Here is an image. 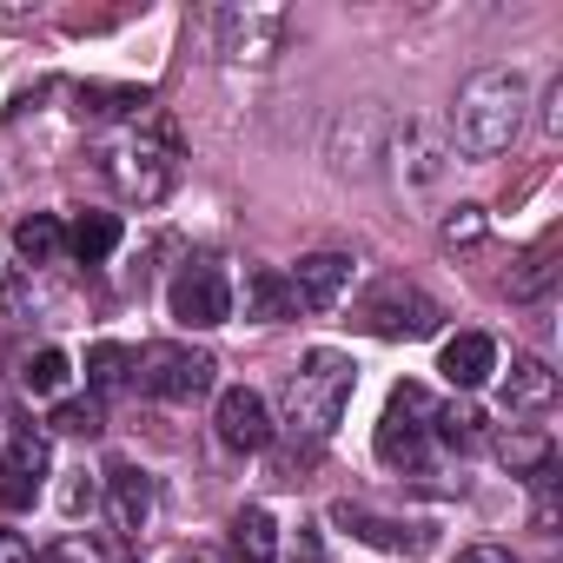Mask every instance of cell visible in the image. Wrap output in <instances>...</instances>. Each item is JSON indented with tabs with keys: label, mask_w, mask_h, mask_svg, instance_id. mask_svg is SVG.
<instances>
[{
	"label": "cell",
	"mask_w": 563,
	"mask_h": 563,
	"mask_svg": "<svg viewBox=\"0 0 563 563\" xmlns=\"http://www.w3.org/2000/svg\"><path fill=\"white\" fill-rule=\"evenodd\" d=\"M523 107H530V80L517 74V67H484V74H471L464 80V93H457V107H451V153H464V159H497V153H510V140H517V126H523Z\"/></svg>",
	"instance_id": "6da1fadb"
},
{
	"label": "cell",
	"mask_w": 563,
	"mask_h": 563,
	"mask_svg": "<svg viewBox=\"0 0 563 563\" xmlns=\"http://www.w3.org/2000/svg\"><path fill=\"white\" fill-rule=\"evenodd\" d=\"M100 173L113 179V192L126 206H159L179 186V133L166 120H140L100 146Z\"/></svg>",
	"instance_id": "7a4b0ae2"
},
{
	"label": "cell",
	"mask_w": 563,
	"mask_h": 563,
	"mask_svg": "<svg viewBox=\"0 0 563 563\" xmlns=\"http://www.w3.org/2000/svg\"><path fill=\"white\" fill-rule=\"evenodd\" d=\"M352 391H358V365H352L345 352H332V345L306 352V365H299L292 385H286V418H292V431L332 438L339 418H345V405H352Z\"/></svg>",
	"instance_id": "3957f363"
},
{
	"label": "cell",
	"mask_w": 563,
	"mask_h": 563,
	"mask_svg": "<svg viewBox=\"0 0 563 563\" xmlns=\"http://www.w3.org/2000/svg\"><path fill=\"white\" fill-rule=\"evenodd\" d=\"M212 41H219L225 67H272L278 47H286V8H272V0H232L212 21Z\"/></svg>",
	"instance_id": "277c9868"
},
{
	"label": "cell",
	"mask_w": 563,
	"mask_h": 563,
	"mask_svg": "<svg viewBox=\"0 0 563 563\" xmlns=\"http://www.w3.org/2000/svg\"><path fill=\"white\" fill-rule=\"evenodd\" d=\"M385 159H391V179H398V192H431V186H444V173H451V140H444V126H431V120H391V140H385Z\"/></svg>",
	"instance_id": "5b68a950"
},
{
	"label": "cell",
	"mask_w": 563,
	"mask_h": 563,
	"mask_svg": "<svg viewBox=\"0 0 563 563\" xmlns=\"http://www.w3.org/2000/svg\"><path fill=\"white\" fill-rule=\"evenodd\" d=\"M431 418H438V398L424 385H398L385 418H378V457L398 464V471H424V438H431Z\"/></svg>",
	"instance_id": "8992f818"
},
{
	"label": "cell",
	"mask_w": 563,
	"mask_h": 563,
	"mask_svg": "<svg viewBox=\"0 0 563 563\" xmlns=\"http://www.w3.org/2000/svg\"><path fill=\"white\" fill-rule=\"evenodd\" d=\"M212 358L206 352H186V345H146L140 358H133V378H140V391H153V398H173V405H186V398H206L212 391Z\"/></svg>",
	"instance_id": "52a82bcc"
},
{
	"label": "cell",
	"mask_w": 563,
	"mask_h": 563,
	"mask_svg": "<svg viewBox=\"0 0 563 563\" xmlns=\"http://www.w3.org/2000/svg\"><path fill=\"white\" fill-rule=\"evenodd\" d=\"M166 312H173V325H186V332L225 325V319H232V278H225L219 265H186L173 286H166Z\"/></svg>",
	"instance_id": "ba28073f"
},
{
	"label": "cell",
	"mask_w": 563,
	"mask_h": 563,
	"mask_svg": "<svg viewBox=\"0 0 563 563\" xmlns=\"http://www.w3.org/2000/svg\"><path fill=\"white\" fill-rule=\"evenodd\" d=\"M358 319H365L378 339H431L444 312H438L418 286H405V278H385V286L358 306Z\"/></svg>",
	"instance_id": "9c48e42d"
},
{
	"label": "cell",
	"mask_w": 563,
	"mask_h": 563,
	"mask_svg": "<svg viewBox=\"0 0 563 563\" xmlns=\"http://www.w3.org/2000/svg\"><path fill=\"white\" fill-rule=\"evenodd\" d=\"M47 484V431L34 424H14L8 431V457H0V504L8 510H27Z\"/></svg>",
	"instance_id": "30bf717a"
},
{
	"label": "cell",
	"mask_w": 563,
	"mask_h": 563,
	"mask_svg": "<svg viewBox=\"0 0 563 563\" xmlns=\"http://www.w3.org/2000/svg\"><path fill=\"white\" fill-rule=\"evenodd\" d=\"M212 431H219L225 451H265L272 444V405L252 385H225L219 405H212Z\"/></svg>",
	"instance_id": "8fae6325"
},
{
	"label": "cell",
	"mask_w": 563,
	"mask_h": 563,
	"mask_svg": "<svg viewBox=\"0 0 563 563\" xmlns=\"http://www.w3.org/2000/svg\"><path fill=\"white\" fill-rule=\"evenodd\" d=\"M385 140H391V113H385V107H352V113H339V126H332V166L372 173V166L385 159Z\"/></svg>",
	"instance_id": "7c38bea8"
},
{
	"label": "cell",
	"mask_w": 563,
	"mask_h": 563,
	"mask_svg": "<svg viewBox=\"0 0 563 563\" xmlns=\"http://www.w3.org/2000/svg\"><path fill=\"white\" fill-rule=\"evenodd\" d=\"M286 286H292L299 312H332L352 292V258L345 252H312V258H299V272L286 278Z\"/></svg>",
	"instance_id": "4fadbf2b"
},
{
	"label": "cell",
	"mask_w": 563,
	"mask_h": 563,
	"mask_svg": "<svg viewBox=\"0 0 563 563\" xmlns=\"http://www.w3.org/2000/svg\"><path fill=\"white\" fill-rule=\"evenodd\" d=\"M239 306H245L252 325H286V319L299 312V299H292V286H286V272H272V265H252V272H245Z\"/></svg>",
	"instance_id": "5bb4252c"
},
{
	"label": "cell",
	"mask_w": 563,
	"mask_h": 563,
	"mask_svg": "<svg viewBox=\"0 0 563 563\" xmlns=\"http://www.w3.org/2000/svg\"><path fill=\"white\" fill-rule=\"evenodd\" d=\"M550 398H556V372H550L543 358H530V352L510 358V372L497 378V405H504V411H543Z\"/></svg>",
	"instance_id": "9a60e30c"
},
{
	"label": "cell",
	"mask_w": 563,
	"mask_h": 563,
	"mask_svg": "<svg viewBox=\"0 0 563 563\" xmlns=\"http://www.w3.org/2000/svg\"><path fill=\"white\" fill-rule=\"evenodd\" d=\"M438 372H444L457 391H471V385H484V378L497 372V345H490L484 332H457V339H444V352H438Z\"/></svg>",
	"instance_id": "2e32d148"
},
{
	"label": "cell",
	"mask_w": 563,
	"mask_h": 563,
	"mask_svg": "<svg viewBox=\"0 0 563 563\" xmlns=\"http://www.w3.org/2000/svg\"><path fill=\"white\" fill-rule=\"evenodd\" d=\"M107 497H113V523H120L126 537L146 530V517H153V484H146V471L113 464V471H107Z\"/></svg>",
	"instance_id": "e0dca14e"
},
{
	"label": "cell",
	"mask_w": 563,
	"mask_h": 563,
	"mask_svg": "<svg viewBox=\"0 0 563 563\" xmlns=\"http://www.w3.org/2000/svg\"><path fill=\"white\" fill-rule=\"evenodd\" d=\"M339 523L352 530V537H365V543H378V550H424L431 543V523H391V517H372V510H339Z\"/></svg>",
	"instance_id": "ac0fdd59"
},
{
	"label": "cell",
	"mask_w": 563,
	"mask_h": 563,
	"mask_svg": "<svg viewBox=\"0 0 563 563\" xmlns=\"http://www.w3.org/2000/svg\"><path fill=\"white\" fill-rule=\"evenodd\" d=\"M232 550H239L245 563H278V523H272L265 504H245V510L232 517Z\"/></svg>",
	"instance_id": "d6986e66"
},
{
	"label": "cell",
	"mask_w": 563,
	"mask_h": 563,
	"mask_svg": "<svg viewBox=\"0 0 563 563\" xmlns=\"http://www.w3.org/2000/svg\"><path fill=\"white\" fill-rule=\"evenodd\" d=\"M60 245H67V232H60V219H54V212H27V219L14 225V252H21L27 265H54V258H60Z\"/></svg>",
	"instance_id": "ffe728a7"
},
{
	"label": "cell",
	"mask_w": 563,
	"mask_h": 563,
	"mask_svg": "<svg viewBox=\"0 0 563 563\" xmlns=\"http://www.w3.org/2000/svg\"><path fill=\"white\" fill-rule=\"evenodd\" d=\"M497 464L510 477H537L550 464V438L543 431H510V438H497Z\"/></svg>",
	"instance_id": "44dd1931"
},
{
	"label": "cell",
	"mask_w": 563,
	"mask_h": 563,
	"mask_svg": "<svg viewBox=\"0 0 563 563\" xmlns=\"http://www.w3.org/2000/svg\"><path fill=\"white\" fill-rule=\"evenodd\" d=\"M74 252H80L87 265L113 258V252H120V219H113V212H80V225H74Z\"/></svg>",
	"instance_id": "7402d4cb"
},
{
	"label": "cell",
	"mask_w": 563,
	"mask_h": 563,
	"mask_svg": "<svg viewBox=\"0 0 563 563\" xmlns=\"http://www.w3.org/2000/svg\"><path fill=\"white\" fill-rule=\"evenodd\" d=\"M550 278H556V245H537V252L510 272V299H543Z\"/></svg>",
	"instance_id": "603a6c76"
},
{
	"label": "cell",
	"mask_w": 563,
	"mask_h": 563,
	"mask_svg": "<svg viewBox=\"0 0 563 563\" xmlns=\"http://www.w3.org/2000/svg\"><path fill=\"white\" fill-rule=\"evenodd\" d=\"M67 372H74V365H67V352H54V345H47V352H34V358H27V372H21V378H27V391L54 398V391L67 385Z\"/></svg>",
	"instance_id": "cb8c5ba5"
},
{
	"label": "cell",
	"mask_w": 563,
	"mask_h": 563,
	"mask_svg": "<svg viewBox=\"0 0 563 563\" xmlns=\"http://www.w3.org/2000/svg\"><path fill=\"white\" fill-rule=\"evenodd\" d=\"M126 372H133V352H126V345H93V352H87V378H93L100 391H113Z\"/></svg>",
	"instance_id": "d4e9b609"
},
{
	"label": "cell",
	"mask_w": 563,
	"mask_h": 563,
	"mask_svg": "<svg viewBox=\"0 0 563 563\" xmlns=\"http://www.w3.org/2000/svg\"><path fill=\"white\" fill-rule=\"evenodd\" d=\"M54 431H67V438H93V431H100V405H93V398H67V405L54 411Z\"/></svg>",
	"instance_id": "484cf974"
},
{
	"label": "cell",
	"mask_w": 563,
	"mask_h": 563,
	"mask_svg": "<svg viewBox=\"0 0 563 563\" xmlns=\"http://www.w3.org/2000/svg\"><path fill=\"white\" fill-rule=\"evenodd\" d=\"M484 239V206H457L444 219V245H477Z\"/></svg>",
	"instance_id": "4316f807"
},
{
	"label": "cell",
	"mask_w": 563,
	"mask_h": 563,
	"mask_svg": "<svg viewBox=\"0 0 563 563\" xmlns=\"http://www.w3.org/2000/svg\"><path fill=\"white\" fill-rule=\"evenodd\" d=\"M126 107H140V93H107V87L80 93V113H126Z\"/></svg>",
	"instance_id": "83f0119b"
},
{
	"label": "cell",
	"mask_w": 563,
	"mask_h": 563,
	"mask_svg": "<svg viewBox=\"0 0 563 563\" xmlns=\"http://www.w3.org/2000/svg\"><path fill=\"white\" fill-rule=\"evenodd\" d=\"M34 563H107V556H100V543H87V537H67L60 550H47V556H34Z\"/></svg>",
	"instance_id": "f1b7e54d"
},
{
	"label": "cell",
	"mask_w": 563,
	"mask_h": 563,
	"mask_svg": "<svg viewBox=\"0 0 563 563\" xmlns=\"http://www.w3.org/2000/svg\"><path fill=\"white\" fill-rule=\"evenodd\" d=\"M60 510H67V517H80V510H93V477H87V471H74V484L60 490Z\"/></svg>",
	"instance_id": "f546056e"
},
{
	"label": "cell",
	"mask_w": 563,
	"mask_h": 563,
	"mask_svg": "<svg viewBox=\"0 0 563 563\" xmlns=\"http://www.w3.org/2000/svg\"><path fill=\"white\" fill-rule=\"evenodd\" d=\"M0 563H34V543L21 530H0Z\"/></svg>",
	"instance_id": "4dcf8cb0"
},
{
	"label": "cell",
	"mask_w": 563,
	"mask_h": 563,
	"mask_svg": "<svg viewBox=\"0 0 563 563\" xmlns=\"http://www.w3.org/2000/svg\"><path fill=\"white\" fill-rule=\"evenodd\" d=\"M457 563H517L504 543H471V550H457Z\"/></svg>",
	"instance_id": "1f68e13d"
},
{
	"label": "cell",
	"mask_w": 563,
	"mask_h": 563,
	"mask_svg": "<svg viewBox=\"0 0 563 563\" xmlns=\"http://www.w3.org/2000/svg\"><path fill=\"white\" fill-rule=\"evenodd\" d=\"M543 126H550V133H563V80L550 87V113H543Z\"/></svg>",
	"instance_id": "d6a6232c"
}]
</instances>
